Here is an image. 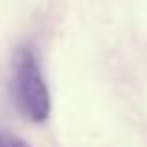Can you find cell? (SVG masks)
<instances>
[{
    "label": "cell",
    "mask_w": 147,
    "mask_h": 147,
    "mask_svg": "<svg viewBox=\"0 0 147 147\" xmlns=\"http://www.w3.org/2000/svg\"><path fill=\"white\" fill-rule=\"evenodd\" d=\"M0 147H30L26 141H22L20 137L6 133V131H0Z\"/></svg>",
    "instance_id": "cell-2"
},
{
    "label": "cell",
    "mask_w": 147,
    "mask_h": 147,
    "mask_svg": "<svg viewBox=\"0 0 147 147\" xmlns=\"http://www.w3.org/2000/svg\"><path fill=\"white\" fill-rule=\"evenodd\" d=\"M12 95L16 107L26 119L40 123L49 117L51 93L45 83L36 53L30 47H22L16 53L12 71Z\"/></svg>",
    "instance_id": "cell-1"
}]
</instances>
